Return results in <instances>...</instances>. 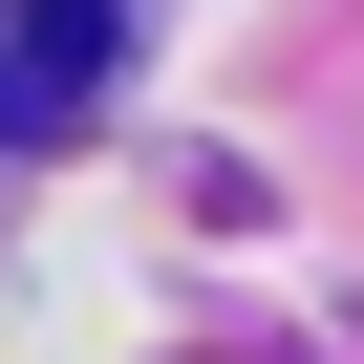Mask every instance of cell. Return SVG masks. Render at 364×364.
I'll use <instances>...</instances> for the list:
<instances>
[{
    "label": "cell",
    "instance_id": "cell-1",
    "mask_svg": "<svg viewBox=\"0 0 364 364\" xmlns=\"http://www.w3.org/2000/svg\"><path fill=\"white\" fill-rule=\"evenodd\" d=\"M107 65H129L107 0H0V150H65V129L107 107Z\"/></svg>",
    "mask_w": 364,
    "mask_h": 364
}]
</instances>
